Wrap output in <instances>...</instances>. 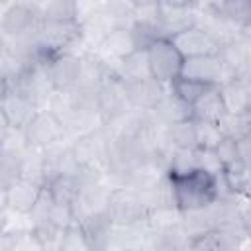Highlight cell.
<instances>
[{
	"mask_svg": "<svg viewBox=\"0 0 251 251\" xmlns=\"http://www.w3.org/2000/svg\"><path fill=\"white\" fill-rule=\"evenodd\" d=\"M218 55L224 65L226 82L233 80V78H243L247 75V71L251 69V47L241 37V33L231 37L229 41L222 43Z\"/></svg>",
	"mask_w": 251,
	"mask_h": 251,
	"instance_id": "obj_16",
	"label": "cell"
},
{
	"mask_svg": "<svg viewBox=\"0 0 251 251\" xmlns=\"http://www.w3.org/2000/svg\"><path fill=\"white\" fill-rule=\"evenodd\" d=\"M214 155H216V159L220 161V165H222L224 171L229 169V167H233L235 163H239L237 141L231 139V137H226V135H224V137L220 139V143L214 147Z\"/></svg>",
	"mask_w": 251,
	"mask_h": 251,
	"instance_id": "obj_33",
	"label": "cell"
},
{
	"mask_svg": "<svg viewBox=\"0 0 251 251\" xmlns=\"http://www.w3.org/2000/svg\"><path fill=\"white\" fill-rule=\"evenodd\" d=\"M210 88H212L210 84H204V82H198V80H192V78H184V76H178L176 80H173L169 84V90L175 96H178L182 102H186L188 106L198 102V98L202 94H206Z\"/></svg>",
	"mask_w": 251,
	"mask_h": 251,
	"instance_id": "obj_29",
	"label": "cell"
},
{
	"mask_svg": "<svg viewBox=\"0 0 251 251\" xmlns=\"http://www.w3.org/2000/svg\"><path fill=\"white\" fill-rule=\"evenodd\" d=\"M41 22H78V2L71 0H51L39 4Z\"/></svg>",
	"mask_w": 251,
	"mask_h": 251,
	"instance_id": "obj_27",
	"label": "cell"
},
{
	"mask_svg": "<svg viewBox=\"0 0 251 251\" xmlns=\"http://www.w3.org/2000/svg\"><path fill=\"white\" fill-rule=\"evenodd\" d=\"M226 114H227V108H226L220 86H212L206 94L198 98V102L192 104V120H198V122H208L218 126Z\"/></svg>",
	"mask_w": 251,
	"mask_h": 251,
	"instance_id": "obj_22",
	"label": "cell"
},
{
	"mask_svg": "<svg viewBox=\"0 0 251 251\" xmlns=\"http://www.w3.org/2000/svg\"><path fill=\"white\" fill-rule=\"evenodd\" d=\"M127 102L131 108L135 110H145L151 112L159 100L165 96L167 88L165 84H161L159 80H155L153 76H141V78H131V80H122Z\"/></svg>",
	"mask_w": 251,
	"mask_h": 251,
	"instance_id": "obj_15",
	"label": "cell"
},
{
	"mask_svg": "<svg viewBox=\"0 0 251 251\" xmlns=\"http://www.w3.org/2000/svg\"><path fill=\"white\" fill-rule=\"evenodd\" d=\"M145 57H147L149 75L165 86H169L173 80H176L182 75L184 57L167 37L157 39L153 45H149L145 49Z\"/></svg>",
	"mask_w": 251,
	"mask_h": 251,
	"instance_id": "obj_7",
	"label": "cell"
},
{
	"mask_svg": "<svg viewBox=\"0 0 251 251\" xmlns=\"http://www.w3.org/2000/svg\"><path fill=\"white\" fill-rule=\"evenodd\" d=\"M196 2H157L155 22L161 29V35L173 39L184 29L198 24Z\"/></svg>",
	"mask_w": 251,
	"mask_h": 251,
	"instance_id": "obj_9",
	"label": "cell"
},
{
	"mask_svg": "<svg viewBox=\"0 0 251 251\" xmlns=\"http://www.w3.org/2000/svg\"><path fill=\"white\" fill-rule=\"evenodd\" d=\"M184 78H192L210 86H222L226 82V73L220 55H204V57H192L184 59L182 75Z\"/></svg>",
	"mask_w": 251,
	"mask_h": 251,
	"instance_id": "obj_19",
	"label": "cell"
},
{
	"mask_svg": "<svg viewBox=\"0 0 251 251\" xmlns=\"http://www.w3.org/2000/svg\"><path fill=\"white\" fill-rule=\"evenodd\" d=\"M153 118L163 124V126H175L180 122H188L192 120V106H188L186 102H182L178 96H175L169 88L165 92V96L159 100V104L151 110Z\"/></svg>",
	"mask_w": 251,
	"mask_h": 251,
	"instance_id": "obj_23",
	"label": "cell"
},
{
	"mask_svg": "<svg viewBox=\"0 0 251 251\" xmlns=\"http://www.w3.org/2000/svg\"><path fill=\"white\" fill-rule=\"evenodd\" d=\"M245 235L235 229L216 227L194 235L188 241L186 251H241Z\"/></svg>",
	"mask_w": 251,
	"mask_h": 251,
	"instance_id": "obj_17",
	"label": "cell"
},
{
	"mask_svg": "<svg viewBox=\"0 0 251 251\" xmlns=\"http://www.w3.org/2000/svg\"><path fill=\"white\" fill-rule=\"evenodd\" d=\"M88 251H112L114 239V224L106 212L90 214L76 222Z\"/></svg>",
	"mask_w": 251,
	"mask_h": 251,
	"instance_id": "obj_14",
	"label": "cell"
},
{
	"mask_svg": "<svg viewBox=\"0 0 251 251\" xmlns=\"http://www.w3.org/2000/svg\"><path fill=\"white\" fill-rule=\"evenodd\" d=\"M175 43V47L180 51V55L184 59H192V57H204V55H218L220 53V39L208 29L204 27L200 22L188 29H184L182 33L175 35L171 39Z\"/></svg>",
	"mask_w": 251,
	"mask_h": 251,
	"instance_id": "obj_12",
	"label": "cell"
},
{
	"mask_svg": "<svg viewBox=\"0 0 251 251\" xmlns=\"http://www.w3.org/2000/svg\"><path fill=\"white\" fill-rule=\"evenodd\" d=\"M220 90L224 94V102H226L227 112L247 114V108H249V102H251V88L245 80H241V78L227 80L220 86Z\"/></svg>",
	"mask_w": 251,
	"mask_h": 251,
	"instance_id": "obj_24",
	"label": "cell"
},
{
	"mask_svg": "<svg viewBox=\"0 0 251 251\" xmlns=\"http://www.w3.org/2000/svg\"><path fill=\"white\" fill-rule=\"evenodd\" d=\"M43 188L49 190L55 204L65 206V208H73V204L76 202V196L80 192V182H78L76 176H61V178L51 180Z\"/></svg>",
	"mask_w": 251,
	"mask_h": 251,
	"instance_id": "obj_26",
	"label": "cell"
},
{
	"mask_svg": "<svg viewBox=\"0 0 251 251\" xmlns=\"http://www.w3.org/2000/svg\"><path fill=\"white\" fill-rule=\"evenodd\" d=\"M41 190H43V186L39 182H33L29 178H22V180H18L12 186L2 190L4 208L12 210L14 214L29 216L31 210L35 208L39 196H41Z\"/></svg>",
	"mask_w": 251,
	"mask_h": 251,
	"instance_id": "obj_20",
	"label": "cell"
},
{
	"mask_svg": "<svg viewBox=\"0 0 251 251\" xmlns=\"http://www.w3.org/2000/svg\"><path fill=\"white\" fill-rule=\"evenodd\" d=\"M65 135H67V127L51 108L39 110L22 131L24 143L35 151H45L53 145L63 143Z\"/></svg>",
	"mask_w": 251,
	"mask_h": 251,
	"instance_id": "obj_6",
	"label": "cell"
},
{
	"mask_svg": "<svg viewBox=\"0 0 251 251\" xmlns=\"http://www.w3.org/2000/svg\"><path fill=\"white\" fill-rule=\"evenodd\" d=\"M84 29L80 22H41L35 33V49L39 57L51 59L59 53L73 51V45L80 41Z\"/></svg>",
	"mask_w": 251,
	"mask_h": 251,
	"instance_id": "obj_3",
	"label": "cell"
},
{
	"mask_svg": "<svg viewBox=\"0 0 251 251\" xmlns=\"http://www.w3.org/2000/svg\"><path fill=\"white\" fill-rule=\"evenodd\" d=\"M69 145L82 169H98L106 173L108 153L112 145V131L106 126H98L86 133L76 135Z\"/></svg>",
	"mask_w": 251,
	"mask_h": 251,
	"instance_id": "obj_4",
	"label": "cell"
},
{
	"mask_svg": "<svg viewBox=\"0 0 251 251\" xmlns=\"http://www.w3.org/2000/svg\"><path fill=\"white\" fill-rule=\"evenodd\" d=\"M59 251H88V247L84 243V237H82L76 222L65 231L63 239H61V245H59Z\"/></svg>",
	"mask_w": 251,
	"mask_h": 251,
	"instance_id": "obj_34",
	"label": "cell"
},
{
	"mask_svg": "<svg viewBox=\"0 0 251 251\" xmlns=\"http://www.w3.org/2000/svg\"><path fill=\"white\" fill-rule=\"evenodd\" d=\"M96 106H98L102 126H112L131 110L120 78L112 76L108 82L100 86V90L96 92Z\"/></svg>",
	"mask_w": 251,
	"mask_h": 251,
	"instance_id": "obj_13",
	"label": "cell"
},
{
	"mask_svg": "<svg viewBox=\"0 0 251 251\" xmlns=\"http://www.w3.org/2000/svg\"><path fill=\"white\" fill-rule=\"evenodd\" d=\"M39 112V108L18 88H4L2 90V102H0V114L2 124L6 129L12 131H24V127L31 122V118Z\"/></svg>",
	"mask_w": 251,
	"mask_h": 251,
	"instance_id": "obj_11",
	"label": "cell"
},
{
	"mask_svg": "<svg viewBox=\"0 0 251 251\" xmlns=\"http://www.w3.org/2000/svg\"><path fill=\"white\" fill-rule=\"evenodd\" d=\"M51 110L61 118L67 131H73L75 135L86 133L102 126L98 106H96V94H88L80 90L55 94Z\"/></svg>",
	"mask_w": 251,
	"mask_h": 251,
	"instance_id": "obj_2",
	"label": "cell"
},
{
	"mask_svg": "<svg viewBox=\"0 0 251 251\" xmlns=\"http://www.w3.org/2000/svg\"><path fill=\"white\" fill-rule=\"evenodd\" d=\"M114 76L120 80H131V78H141V76H151L149 67H147V57L145 51H133L131 55L124 57L122 61L112 65Z\"/></svg>",
	"mask_w": 251,
	"mask_h": 251,
	"instance_id": "obj_25",
	"label": "cell"
},
{
	"mask_svg": "<svg viewBox=\"0 0 251 251\" xmlns=\"http://www.w3.org/2000/svg\"><path fill=\"white\" fill-rule=\"evenodd\" d=\"M173 194H175V204L180 214L204 210L216 200H220V182L218 175L204 171V169H194L188 173H167Z\"/></svg>",
	"mask_w": 251,
	"mask_h": 251,
	"instance_id": "obj_1",
	"label": "cell"
},
{
	"mask_svg": "<svg viewBox=\"0 0 251 251\" xmlns=\"http://www.w3.org/2000/svg\"><path fill=\"white\" fill-rule=\"evenodd\" d=\"M224 180L231 194H241V196H251V169H247L241 163H235L233 167L226 169Z\"/></svg>",
	"mask_w": 251,
	"mask_h": 251,
	"instance_id": "obj_31",
	"label": "cell"
},
{
	"mask_svg": "<svg viewBox=\"0 0 251 251\" xmlns=\"http://www.w3.org/2000/svg\"><path fill=\"white\" fill-rule=\"evenodd\" d=\"M2 251H47V249L37 239L33 229H29V231L4 233V237H2Z\"/></svg>",
	"mask_w": 251,
	"mask_h": 251,
	"instance_id": "obj_30",
	"label": "cell"
},
{
	"mask_svg": "<svg viewBox=\"0 0 251 251\" xmlns=\"http://www.w3.org/2000/svg\"><path fill=\"white\" fill-rule=\"evenodd\" d=\"M247 114L251 116V102H249V108H247Z\"/></svg>",
	"mask_w": 251,
	"mask_h": 251,
	"instance_id": "obj_38",
	"label": "cell"
},
{
	"mask_svg": "<svg viewBox=\"0 0 251 251\" xmlns=\"http://www.w3.org/2000/svg\"><path fill=\"white\" fill-rule=\"evenodd\" d=\"M239 33H241V37L247 41V45L251 47V24H249V25H245V27H243Z\"/></svg>",
	"mask_w": 251,
	"mask_h": 251,
	"instance_id": "obj_36",
	"label": "cell"
},
{
	"mask_svg": "<svg viewBox=\"0 0 251 251\" xmlns=\"http://www.w3.org/2000/svg\"><path fill=\"white\" fill-rule=\"evenodd\" d=\"M208 16L235 27L241 31L251 24V0H222V2H206L198 4Z\"/></svg>",
	"mask_w": 251,
	"mask_h": 251,
	"instance_id": "obj_18",
	"label": "cell"
},
{
	"mask_svg": "<svg viewBox=\"0 0 251 251\" xmlns=\"http://www.w3.org/2000/svg\"><path fill=\"white\" fill-rule=\"evenodd\" d=\"M218 127H220L222 135L239 141L241 137H245L247 133H251V116L249 114H233V112H227L224 116V120L218 124Z\"/></svg>",
	"mask_w": 251,
	"mask_h": 251,
	"instance_id": "obj_32",
	"label": "cell"
},
{
	"mask_svg": "<svg viewBox=\"0 0 251 251\" xmlns=\"http://www.w3.org/2000/svg\"><path fill=\"white\" fill-rule=\"evenodd\" d=\"M237 151H239V163L251 169V133H247L237 141Z\"/></svg>",
	"mask_w": 251,
	"mask_h": 251,
	"instance_id": "obj_35",
	"label": "cell"
},
{
	"mask_svg": "<svg viewBox=\"0 0 251 251\" xmlns=\"http://www.w3.org/2000/svg\"><path fill=\"white\" fill-rule=\"evenodd\" d=\"M167 137L169 143L175 149H196L198 147V133H196V122H180L175 126H167Z\"/></svg>",
	"mask_w": 251,
	"mask_h": 251,
	"instance_id": "obj_28",
	"label": "cell"
},
{
	"mask_svg": "<svg viewBox=\"0 0 251 251\" xmlns=\"http://www.w3.org/2000/svg\"><path fill=\"white\" fill-rule=\"evenodd\" d=\"M106 214L110 216L116 227H131V226H145L149 218V210L139 192L127 186H116L112 190Z\"/></svg>",
	"mask_w": 251,
	"mask_h": 251,
	"instance_id": "obj_5",
	"label": "cell"
},
{
	"mask_svg": "<svg viewBox=\"0 0 251 251\" xmlns=\"http://www.w3.org/2000/svg\"><path fill=\"white\" fill-rule=\"evenodd\" d=\"M47 76L55 94H67L76 90L82 75V55L75 51L59 53L47 59Z\"/></svg>",
	"mask_w": 251,
	"mask_h": 251,
	"instance_id": "obj_10",
	"label": "cell"
},
{
	"mask_svg": "<svg viewBox=\"0 0 251 251\" xmlns=\"http://www.w3.org/2000/svg\"><path fill=\"white\" fill-rule=\"evenodd\" d=\"M127 251H141V249H127Z\"/></svg>",
	"mask_w": 251,
	"mask_h": 251,
	"instance_id": "obj_39",
	"label": "cell"
},
{
	"mask_svg": "<svg viewBox=\"0 0 251 251\" xmlns=\"http://www.w3.org/2000/svg\"><path fill=\"white\" fill-rule=\"evenodd\" d=\"M243 229H245V239H251V214L247 216V220H245V226H243Z\"/></svg>",
	"mask_w": 251,
	"mask_h": 251,
	"instance_id": "obj_37",
	"label": "cell"
},
{
	"mask_svg": "<svg viewBox=\"0 0 251 251\" xmlns=\"http://www.w3.org/2000/svg\"><path fill=\"white\" fill-rule=\"evenodd\" d=\"M39 25H41L39 4H27V2L10 4L4 10L2 18H0L2 39H27V37H35Z\"/></svg>",
	"mask_w": 251,
	"mask_h": 251,
	"instance_id": "obj_8",
	"label": "cell"
},
{
	"mask_svg": "<svg viewBox=\"0 0 251 251\" xmlns=\"http://www.w3.org/2000/svg\"><path fill=\"white\" fill-rule=\"evenodd\" d=\"M133 51H137V47H135V41H133L129 24L112 27V29L98 41V55H100L102 59H106L110 65L122 61L124 57L131 55Z\"/></svg>",
	"mask_w": 251,
	"mask_h": 251,
	"instance_id": "obj_21",
	"label": "cell"
}]
</instances>
